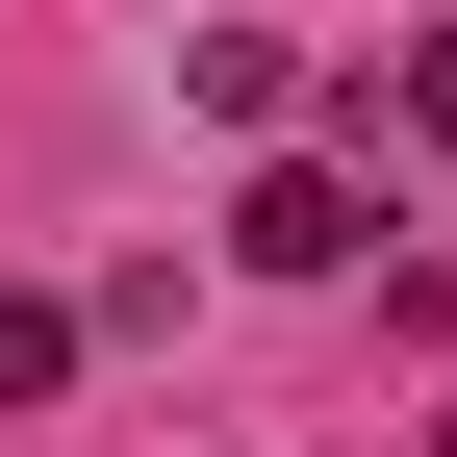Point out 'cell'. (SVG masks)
<instances>
[{"label": "cell", "mask_w": 457, "mask_h": 457, "mask_svg": "<svg viewBox=\"0 0 457 457\" xmlns=\"http://www.w3.org/2000/svg\"><path fill=\"white\" fill-rule=\"evenodd\" d=\"M228 254H254V279H356V254H381V204L330 179V153H279V179H254V228H228Z\"/></svg>", "instance_id": "1"}, {"label": "cell", "mask_w": 457, "mask_h": 457, "mask_svg": "<svg viewBox=\"0 0 457 457\" xmlns=\"http://www.w3.org/2000/svg\"><path fill=\"white\" fill-rule=\"evenodd\" d=\"M179 102H204V128H279L305 77H279V26H204V51H179Z\"/></svg>", "instance_id": "2"}, {"label": "cell", "mask_w": 457, "mask_h": 457, "mask_svg": "<svg viewBox=\"0 0 457 457\" xmlns=\"http://www.w3.org/2000/svg\"><path fill=\"white\" fill-rule=\"evenodd\" d=\"M77 330H102V305H0V407H51V381H77Z\"/></svg>", "instance_id": "3"}, {"label": "cell", "mask_w": 457, "mask_h": 457, "mask_svg": "<svg viewBox=\"0 0 457 457\" xmlns=\"http://www.w3.org/2000/svg\"><path fill=\"white\" fill-rule=\"evenodd\" d=\"M407 128H432V153H457V26H432V51H407Z\"/></svg>", "instance_id": "4"}, {"label": "cell", "mask_w": 457, "mask_h": 457, "mask_svg": "<svg viewBox=\"0 0 457 457\" xmlns=\"http://www.w3.org/2000/svg\"><path fill=\"white\" fill-rule=\"evenodd\" d=\"M432 457H457V407H432Z\"/></svg>", "instance_id": "5"}]
</instances>
